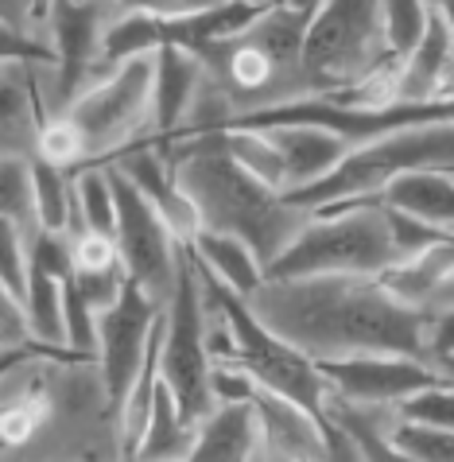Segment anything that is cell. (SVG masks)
<instances>
[{"label": "cell", "instance_id": "cell-1", "mask_svg": "<svg viewBox=\"0 0 454 462\" xmlns=\"http://www.w3.org/2000/svg\"><path fill=\"white\" fill-rule=\"evenodd\" d=\"M0 462H121L97 354L28 346L0 365Z\"/></svg>", "mask_w": 454, "mask_h": 462}, {"label": "cell", "instance_id": "cell-2", "mask_svg": "<svg viewBox=\"0 0 454 462\" xmlns=\"http://www.w3.org/2000/svg\"><path fill=\"white\" fill-rule=\"evenodd\" d=\"M245 303L315 365L349 357H416L431 365V315L404 307L377 276L268 280Z\"/></svg>", "mask_w": 454, "mask_h": 462}, {"label": "cell", "instance_id": "cell-3", "mask_svg": "<svg viewBox=\"0 0 454 462\" xmlns=\"http://www.w3.org/2000/svg\"><path fill=\"white\" fill-rule=\"evenodd\" d=\"M155 144L171 160L179 187L187 190V199L202 217V229L241 237L264 261V268L310 222V210L292 207L288 195L264 187L229 156L222 133L199 140H155Z\"/></svg>", "mask_w": 454, "mask_h": 462}, {"label": "cell", "instance_id": "cell-4", "mask_svg": "<svg viewBox=\"0 0 454 462\" xmlns=\"http://www.w3.org/2000/svg\"><path fill=\"white\" fill-rule=\"evenodd\" d=\"M315 16L319 0L268 5V12L245 35L194 55L202 59L206 79L222 89L229 109L237 113V125L256 113L310 97V86L303 79V43Z\"/></svg>", "mask_w": 454, "mask_h": 462}, {"label": "cell", "instance_id": "cell-5", "mask_svg": "<svg viewBox=\"0 0 454 462\" xmlns=\"http://www.w3.org/2000/svg\"><path fill=\"white\" fill-rule=\"evenodd\" d=\"M400 264L385 202H349L315 210L303 234L268 264V280L385 276Z\"/></svg>", "mask_w": 454, "mask_h": 462}, {"label": "cell", "instance_id": "cell-6", "mask_svg": "<svg viewBox=\"0 0 454 462\" xmlns=\"http://www.w3.org/2000/svg\"><path fill=\"white\" fill-rule=\"evenodd\" d=\"M420 171L454 175V125L408 128V133H393L373 140V144H361L322 183L300 190V195H288V202L310 214L349 207V202H381V195L396 179Z\"/></svg>", "mask_w": 454, "mask_h": 462}, {"label": "cell", "instance_id": "cell-7", "mask_svg": "<svg viewBox=\"0 0 454 462\" xmlns=\"http://www.w3.org/2000/svg\"><path fill=\"white\" fill-rule=\"evenodd\" d=\"M393 67L385 43L381 0H327L303 43V79L310 97H338L361 89ZM400 67V62H396Z\"/></svg>", "mask_w": 454, "mask_h": 462}, {"label": "cell", "instance_id": "cell-8", "mask_svg": "<svg viewBox=\"0 0 454 462\" xmlns=\"http://www.w3.org/2000/svg\"><path fill=\"white\" fill-rule=\"evenodd\" d=\"M67 113L86 136V168L113 163L140 144H155V55L113 67L106 79L89 82Z\"/></svg>", "mask_w": 454, "mask_h": 462}, {"label": "cell", "instance_id": "cell-9", "mask_svg": "<svg viewBox=\"0 0 454 462\" xmlns=\"http://www.w3.org/2000/svg\"><path fill=\"white\" fill-rule=\"evenodd\" d=\"M194 268H199V261H194ZM199 276L206 280V288L214 291V300L222 303V311L229 319L233 346H237L233 365H241L245 374L256 381V389L292 401L295 408H303V412L327 431V423H330V416H327L330 384H327V377H322V369L310 362V357H303L295 346H288L283 338L272 335L261 319L253 315V307L245 300H237L229 288H222L214 276H206L202 268H199Z\"/></svg>", "mask_w": 454, "mask_h": 462}, {"label": "cell", "instance_id": "cell-10", "mask_svg": "<svg viewBox=\"0 0 454 462\" xmlns=\"http://www.w3.org/2000/svg\"><path fill=\"white\" fill-rule=\"evenodd\" d=\"M206 327H210V303H206L202 276L194 268L190 249L183 253V273H179V288L167 303V330H163V350H160V381L167 393L175 396L179 412L187 423L206 420L218 408L210 374L214 357L206 346Z\"/></svg>", "mask_w": 454, "mask_h": 462}, {"label": "cell", "instance_id": "cell-11", "mask_svg": "<svg viewBox=\"0 0 454 462\" xmlns=\"http://www.w3.org/2000/svg\"><path fill=\"white\" fill-rule=\"evenodd\" d=\"M106 168H109L113 195H116V234L113 237H116V249H121L125 273L148 300L167 307L179 288L187 245H179L171 237L163 217L155 214L148 207V199L121 175V168H113V163H106Z\"/></svg>", "mask_w": 454, "mask_h": 462}, {"label": "cell", "instance_id": "cell-12", "mask_svg": "<svg viewBox=\"0 0 454 462\" xmlns=\"http://www.w3.org/2000/svg\"><path fill=\"white\" fill-rule=\"evenodd\" d=\"M163 311L155 300H148L133 280H128L125 295L97 319V362H101V377H106L109 401L121 412L125 396L133 393V384L140 381L152 354V342L160 335Z\"/></svg>", "mask_w": 454, "mask_h": 462}, {"label": "cell", "instance_id": "cell-13", "mask_svg": "<svg viewBox=\"0 0 454 462\" xmlns=\"http://www.w3.org/2000/svg\"><path fill=\"white\" fill-rule=\"evenodd\" d=\"M330 384V396L366 408H400L435 384L450 381L443 369L416 357H349V362L319 365Z\"/></svg>", "mask_w": 454, "mask_h": 462}, {"label": "cell", "instance_id": "cell-14", "mask_svg": "<svg viewBox=\"0 0 454 462\" xmlns=\"http://www.w3.org/2000/svg\"><path fill=\"white\" fill-rule=\"evenodd\" d=\"M113 168H121V175L148 199V207L163 217V226L171 229V237L179 245L190 249L194 237L202 234V217L194 210V202L187 199V190L179 187V175L171 168V160L163 156V148L140 144L133 152H125V156H116Z\"/></svg>", "mask_w": 454, "mask_h": 462}, {"label": "cell", "instance_id": "cell-15", "mask_svg": "<svg viewBox=\"0 0 454 462\" xmlns=\"http://www.w3.org/2000/svg\"><path fill=\"white\" fill-rule=\"evenodd\" d=\"M253 133H264L276 144L283 168H288V195H300V190L322 183L354 152L342 136L315 125H276V128H253Z\"/></svg>", "mask_w": 454, "mask_h": 462}, {"label": "cell", "instance_id": "cell-16", "mask_svg": "<svg viewBox=\"0 0 454 462\" xmlns=\"http://www.w3.org/2000/svg\"><path fill=\"white\" fill-rule=\"evenodd\" d=\"M187 462H268L264 431L253 404H218L199 423Z\"/></svg>", "mask_w": 454, "mask_h": 462}, {"label": "cell", "instance_id": "cell-17", "mask_svg": "<svg viewBox=\"0 0 454 462\" xmlns=\"http://www.w3.org/2000/svg\"><path fill=\"white\" fill-rule=\"evenodd\" d=\"M377 280L412 311L439 315L443 307H454V241H443L416 261L388 268Z\"/></svg>", "mask_w": 454, "mask_h": 462}, {"label": "cell", "instance_id": "cell-18", "mask_svg": "<svg viewBox=\"0 0 454 462\" xmlns=\"http://www.w3.org/2000/svg\"><path fill=\"white\" fill-rule=\"evenodd\" d=\"M206 82L202 59H194L183 47L155 51V140H171L183 133V121Z\"/></svg>", "mask_w": 454, "mask_h": 462}, {"label": "cell", "instance_id": "cell-19", "mask_svg": "<svg viewBox=\"0 0 454 462\" xmlns=\"http://www.w3.org/2000/svg\"><path fill=\"white\" fill-rule=\"evenodd\" d=\"M253 408L261 416L268 462H322V428L303 408L264 389L253 393Z\"/></svg>", "mask_w": 454, "mask_h": 462}, {"label": "cell", "instance_id": "cell-20", "mask_svg": "<svg viewBox=\"0 0 454 462\" xmlns=\"http://www.w3.org/2000/svg\"><path fill=\"white\" fill-rule=\"evenodd\" d=\"M190 256L199 261V268L206 276H214L222 288H229L237 300H253L256 291L268 284V268L241 237L229 234H210L202 229L190 245Z\"/></svg>", "mask_w": 454, "mask_h": 462}, {"label": "cell", "instance_id": "cell-21", "mask_svg": "<svg viewBox=\"0 0 454 462\" xmlns=\"http://www.w3.org/2000/svg\"><path fill=\"white\" fill-rule=\"evenodd\" d=\"M450 51H454V28L431 5V28H427V40L412 51V59H404L396 67V101H435Z\"/></svg>", "mask_w": 454, "mask_h": 462}, {"label": "cell", "instance_id": "cell-22", "mask_svg": "<svg viewBox=\"0 0 454 462\" xmlns=\"http://www.w3.org/2000/svg\"><path fill=\"white\" fill-rule=\"evenodd\" d=\"M388 210H400L408 217L443 229L447 237H454V175L443 171H420V175H404L381 195Z\"/></svg>", "mask_w": 454, "mask_h": 462}, {"label": "cell", "instance_id": "cell-23", "mask_svg": "<svg viewBox=\"0 0 454 462\" xmlns=\"http://www.w3.org/2000/svg\"><path fill=\"white\" fill-rule=\"evenodd\" d=\"M327 416L354 439V447L366 462H416L412 455L400 451L396 439H393L396 408H366V404H349V401L330 396Z\"/></svg>", "mask_w": 454, "mask_h": 462}, {"label": "cell", "instance_id": "cell-24", "mask_svg": "<svg viewBox=\"0 0 454 462\" xmlns=\"http://www.w3.org/2000/svg\"><path fill=\"white\" fill-rule=\"evenodd\" d=\"M194 435H199V428L183 420L175 396L167 393V384L160 381L148 435H144V443H140V451H136L133 462H187L190 451H194Z\"/></svg>", "mask_w": 454, "mask_h": 462}, {"label": "cell", "instance_id": "cell-25", "mask_svg": "<svg viewBox=\"0 0 454 462\" xmlns=\"http://www.w3.org/2000/svg\"><path fill=\"white\" fill-rule=\"evenodd\" d=\"M0 222L16 226L32 245L43 237L39 207H35L32 160H0Z\"/></svg>", "mask_w": 454, "mask_h": 462}, {"label": "cell", "instance_id": "cell-26", "mask_svg": "<svg viewBox=\"0 0 454 462\" xmlns=\"http://www.w3.org/2000/svg\"><path fill=\"white\" fill-rule=\"evenodd\" d=\"M222 144L253 179H261L264 187L288 195V168H283L276 144H272L264 133H253V128H229V133H222Z\"/></svg>", "mask_w": 454, "mask_h": 462}, {"label": "cell", "instance_id": "cell-27", "mask_svg": "<svg viewBox=\"0 0 454 462\" xmlns=\"http://www.w3.org/2000/svg\"><path fill=\"white\" fill-rule=\"evenodd\" d=\"M74 195H78V217L82 229L94 234H116V195H113V179L106 163L74 171Z\"/></svg>", "mask_w": 454, "mask_h": 462}, {"label": "cell", "instance_id": "cell-28", "mask_svg": "<svg viewBox=\"0 0 454 462\" xmlns=\"http://www.w3.org/2000/svg\"><path fill=\"white\" fill-rule=\"evenodd\" d=\"M431 28V5L423 0H385V43L393 62L412 59Z\"/></svg>", "mask_w": 454, "mask_h": 462}, {"label": "cell", "instance_id": "cell-29", "mask_svg": "<svg viewBox=\"0 0 454 462\" xmlns=\"http://www.w3.org/2000/svg\"><path fill=\"white\" fill-rule=\"evenodd\" d=\"M35 160L51 163V168H62V171H82L89 163V148H86V136L82 128L70 121V113H55L47 117L43 128H39V148H35Z\"/></svg>", "mask_w": 454, "mask_h": 462}, {"label": "cell", "instance_id": "cell-30", "mask_svg": "<svg viewBox=\"0 0 454 462\" xmlns=\"http://www.w3.org/2000/svg\"><path fill=\"white\" fill-rule=\"evenodd\" d=\"M396 423L439 431V435H454V377L420 393V396H412V401H404L396 408Z\"/></svg>", "mask_w": 454, "mask_h": 462}, {"label": "cell", "instance_id": "cell-31", "mask_svg": "<svg viewBox=\"0 0 454 462\" xmlns=\"http://www.w3.org/2000/svg\"><path fill=\"white\" fill-rule=\"evenodd\" d=\"M0 291L12 300H28L32 288V241L20 234L16 226L0 222Z\"/></svg>", "mask_w": 454, "mask_h": 462}, {"label": "cell", "instance_id": "cell-32", "mask_svg": "<svg viewBox=\"0 0 454 462\" xmlns=\"http://www.w3.org/2000/svg\"><path fill=\"white\" fill-rule=\"evenodd\" d=\"M70 256H74V276H101V273H113V268H125L116 237L94 234V229L70 237Z\"/></svg>", "mask_w": 454, "mask_h": 462}, {"label": "cell", "instance_id": "cell-33", "mask_svg": "<svg viewBox=\"0 0 454 462\" xmlns=\"http://www.w3.org/2000/svg\"><path fill=\"white\" fill-rule=\"evenodd\" d=\"M388 226H393V241H396L400 264L416 261V256H423L427 249H435V245H443V241H454V237L443 234V229L427 226V222H420V217H408V214H400V210H388Z\"/></svg>", "mask_w": 454, "mask_h": 462}, {"label": "cell", "instance_id": "cell-34", "mask_svg": "<svg viewBox=\"0 0 454 462\" xmlns=\"http://www.w3.org/2000/svg\"><path fill=\"white\" fill-rule=\"evenodd\" d=\"M393 439L404 455H412L416 462H454V435H439V431H423V428H408V423H396Z\"/></svg>", "mask_w": 454, "mask_h": 462}, {"label": "cell", "instance_id": "cell-35", "mask_svg": "<svg viewBox=\"0 0 454 462\" xmlns=\"http://www.w3.org/2000/svg\"><path fill=\"white\" fill-rule=\"evenodd\" d=\"M35 346V330H32V319H28V307L12 295L0 291V350L8 354H20Z\"/></svg>", "mask_w": 454, "mask_h": 462}, {"label": "cell", "instance_id": "cell-36", "mask_svg": "<svg viewBox=\"0 0 454 462\" xmlns=\"http://www.w3.org/2000/svg\"><path fill=\"white\" fill-rule=\"evenodd\" d=\"M431 365L454 374V307H443L439 315H431Z\"/></svg>", "mask_w": 454, "mask_h": 462}, {"label": "cell", "instance_id": "cell-37", "mask_svg": "<svg viewBox=\"0 0 454 462\" xmlns=\"http://www.w3.org/2000/svg\"><path fill=\"white\" fill-rule=\"evenodd\" d=\"M439 97H454V51H450V59H447L443 82H439Z\"/></svg>", "mask_w": 454, "mask_h": 462}, {"label": "cell", "instance_id": "cell-38", "mask_svg": "<svg viewBox=\"0 0 454 462\" xmlns=\"http://www.w3.org/2000/svg\"><path fill=\"white\" fill-rule=\"evenodd\" d=\"M450 377H454V374H450Z\"/></svg>", "mask_w": 454, "mask_h": 462}]
</instances>
